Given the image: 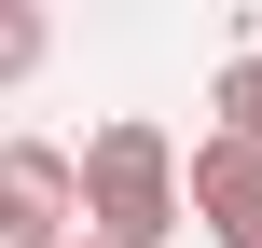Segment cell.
<instances>
[{
  "label": "cell",
  "instance_id": "52a82bcc",
  "mask_svg": "<svg viewBox=\"0 0 262 248\" xmlns=\"http://www.w3.org/2000/svg\"><path fill=\"white\" fill-rule=\"evenodd\" d=\"M69 248H83V235H69Z\"/></svg>",
  "mask_w": 262,
  "mask_h": 248
},
{
  "label": "cell",
  "instance_id": "5b68a950",
  "mask_svg": "<svg viewBox=\"0 0 262 248\" xmlns=\"http://www.w3.org/2000/svg\"><path fill=\"white\" fill-rule=\"evenodd\" d=\"M41 41H55V28H41L28 0H0V83H28V69H41Z\"/></svg>",
  "mask_w": 262,
  "mask_h": 248
},
{
  "label": "cell",
  "instance_id": "6da1fadb",
  "mask_svg": "<svg viewBox=\"0 0 262 248\" xmlns=\"http://www.w3.org/2000/svg\"><path fill=\"white\" fill-rule=\"evenodd\" d=\"M69 179H83V248H166L180 235V138L166 124H97L83 152H69Z\"/></svg>",
  "mask_w": 262,
  "mask_h": 248
},
{
  "label": "cell",
  "instance_id": "8992f818",
  "mask_svg": "<svg viewBox=\"0 0 262 248\" xmlns=\"http://www.w3.org/2000/svg\"><path fill=\"white\" fill-rule=\"evenodd\" d=\"M221 248H262V221H249V235H221Z\"/></svg>",
  "mask_w": 262,
  "mask_h": 248
},
{
  "label": "cell",
  "instance_id": "3957f363",
  "mask_svg": "<svg viewBox=\"0 0 262 248\" xmlns=\"http://www.w3.org/2000/svg\"><path fill=\"white\" fill-rule=\"evenodd\" d=\"M180 207H207V235H249V221H262V152H249V138H193Z\"/></svg>",
  "mask_w": 262,
  "mask_h": 248
},
{
  "label": "cell",
  "instance_id": "7a4b0ae2",
  "mask_svg": "<svg viewBox=\"0 0 262 248\" xmlns=\"http://www.w3.org/2000/svg\"><path fill=\"white\" fill-rule=\"evenodd\" d=\"M83 235V179L55 138H14L0 152V248H69Z\"/></svg>",
  "mask_w": 262,
  "mask_h": 248
},
{
  "label": "cell",
  "instance_id": "277c9868",
  "mask_svg": "<svg viewBox=\"0 0 262 248\" xmlns=\"http://www.w3.org/2000/svg\"><path fill=\"white\" fill-rule=\"evenodd\" d=\"M207 138H249V152H262V55L221 69V124H207Z\"/></svg>",
  "mask_w": 262,
  "mask_h": 248
}]
</instances>
